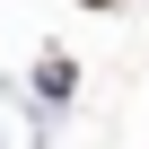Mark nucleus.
Instances as JSON below:
<instances>
[{
	"label": "nucleus",
	"mask_w": 149,
	"mask_h": 149,
	"mask_svg": "<svg viewBox=\"0 0 149 149\" xmlns=\"http://www.w3.org/2000/svg\"><path fill=\"white\" fill-rule=\"evenodd\" d=\"M97 9H105V0H97Z\"/></svg>",
	"instance_id": "obj_1"
}]
</instances>
